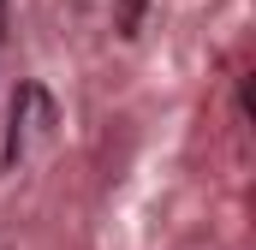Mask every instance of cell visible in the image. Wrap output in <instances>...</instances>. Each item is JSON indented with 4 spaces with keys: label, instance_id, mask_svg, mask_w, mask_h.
I'll return each mask as SVG.
<instances>
[{
    "label": "cell",
    "instance_id": "obj_1",
    "mask_svg": "<svg viewBox=\"0 0 256 250\" xmlns=\"http://www.w3.org/2000/svg\"><path fill=\"white\" fill-rule=\"evenodd\" d=\"M137 18H143V0H120V30H137Z\"/></svg>",
    "mask_w": 256,
    "mask_h": 250
},
{
    "label": "cell",
    "instance_id": "obj_2",
    "mask_svg": "<svg viewBox=\"0 0 256 250\" xmlns=\"http://www.w3.org/2000/svg\"><path fill=\"white\" fill-rule=\"evenodd\" d=\"M0 18H6V0H0Z\"/></svg>",
    "mask_w": 256,
    "mask_h": 250
}]
</instances>
